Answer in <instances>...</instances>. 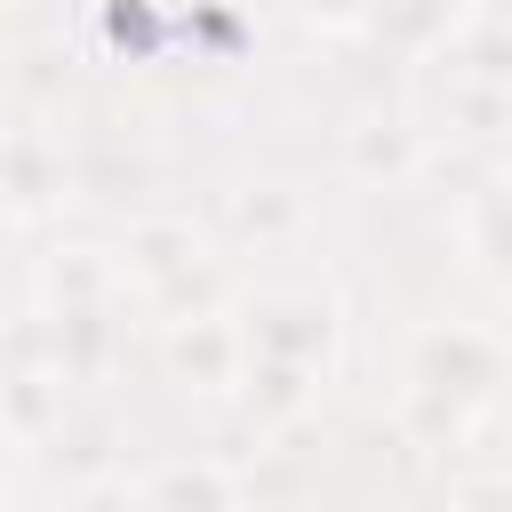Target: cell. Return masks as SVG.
Here are the masks:
<instances>
[{
    "instance_id": "obj_2",
    "label": "cell",
    "mask_w": 512,
    "mask_h": 512,
    "mask_svg": "<svg viewBox=\"0 0 512 512\" xmlns=\"http://www.w3.org/2000/svg\"><path fill=\"white\" fill-rule=\"evenodd\" d=\"M472 248L512 280V184H496V192L472 208Z\"/></svg>"
},
{
    "instance_id": "obj_1",
    "label": "cell",
    "mask_w": 512,
    "mask_h": 512,
    "mask_svg": "<svg viewBox=\"0 0 512 512\" xmlns=\"http://www.w3.org/2000/svg\"><path fill=\"white\" fill-rule=\"evenodd\" d=\"M368 16H376V32H384V40L424 48V40H440V32L456 24V0H368Z\"/></svg>"
}]
</instances>
